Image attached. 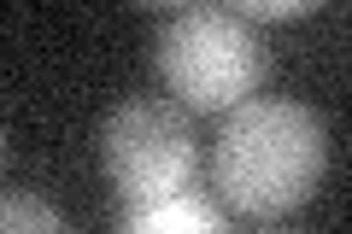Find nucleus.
Instances as JSON below:
<instances>
[{"instance_id":"nucleus-7","label":"nucleus","mask_w":352,"mask_h":234,"mask_svg":"<svg viewBox=\"0 0 352 234\" xmlns=\"http://www.w3.org/2000/svg\"><path fill=\"white\" fill-rule=\"evenodd\" d=\"M135 6H147V12H188V6H200V0H135Z\"/></svg>"},{"instance_id":"nucleus-4","label":"nucleus","mask_w":352,"mask_h":234,"mask_svg":"<svg viewBox=\"0 0 352 234\" xmlns=\"http://www.w3.org/2000/svg\"><path fill=\"white\" fill-rule=\"evenodd\" d=\"M118 222H124L129 234H217L223 229V211L206 205V199H194L188 187H182V194L153 199V205H129Z\"/></svg>"},{"instance_id":"nucleus-5","label":"nucleus","mask_w":352,"mask_h":234,"mask_svg":"<svg viewBox=\"0 0 352 234\" xmlns=\"http://www.w3.org/2000/svg\"><path fill=\"white\" fill-rule=\"evenodd\" d=\"M323 0H229V12L252 18V24H288V18H305L317 12Z\"/></svg>"},{"instance_id":"nucleus-3","label":"nucleus","mask_w":352,"mask_h":234,"mask_svg":"<svg viewBox=\"0 0 352 234\" xmlns=\"http://www.w3.org/2000/svg\"><path fill=\"white\" fill-rule=\"evenodd\" d=\"M100 164L106 182L129 199V205H153L188 187L200 147H194L188 111L170 100H129L106 117L100 129Z\"/></svg>"},{"instance_id":"nucleus-2","label":"nucleus","mask_w":352,"mask_h":234,"mask_svg":"<svg viewBox=\"0 0 352 234\" xmlns=\"http://www.w3.org/2000/svg\"><path fill=\"white\" fill-rule=\"evenodd\" d=\"M159 76L188 111H235L264 82V41L223 6H188L159 30Z\"/></svg>"},{"instance_id":"nucleus-1","label":"nucleus","mask_w":352,"mask_h":234,"mask_svg":"<svg viewBox=\"0 0 352 234\" xmlns=\"http://www.w3.org/2000/svg\"><path fill=\"white\" fill-rule=\"evenodd\" d=\"M323 124L294 100H241L212 147L217 194L241 217H282L305 205L323 182Z\"/></svg>"},{"instance_id":"nucleus-6","label":"nucleus","mask_w":352,"mask_h":234,"mask_svg":"<svg viewBox=\"0 0 352 234\" xmlns=\"http://www.w3.org/2000/svg\"><path fill=\"white\" fill-rule=\"evenodd\" d=\"M6 229H59V217H53L47 205H36V199H24V194H6Z\"/></svg>"}]
</instances>
